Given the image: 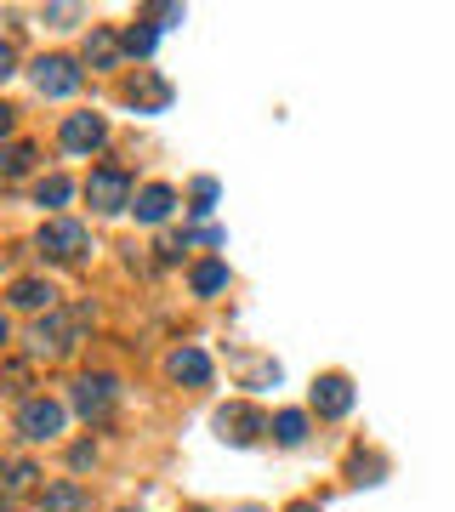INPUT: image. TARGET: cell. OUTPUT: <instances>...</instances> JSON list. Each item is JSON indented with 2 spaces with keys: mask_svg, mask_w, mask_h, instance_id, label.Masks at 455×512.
I'll return each instance as SVG.
<instances>
[{
  "mask_svg": "<svg viewBox=\"0 0 455 512\" xmlns=\"http://www.w3.org/2000/svg\"><path fill=\"white\" fill-rule=\"evenodd\" d=\"M35 92L40 97H74L80 92V69H74V57H40L35 63Z\"/></svg>",
  "mask_w": 455,
  "mask_h": 512,
  "instance_id": "277c9868",
  "label": "cell"
},
{
  "mask_svg": "<svg viewBox=\"0 0 455 512\" xmlns=\"http://www.w3.org/2000/svg\"><path fill=\"white\" fill-rule=\"evenodd\" d=\"M165 370H171L177 382H188V387L211 382V359H205V348H177L171 359H165Z\"/></svg>",
  "mask_w": 455,
  "mask_h": 512,
  "instance_id": "30bf717a",
  "label": "cell"
},
{
  "mask_svg": "<svg viewBox=\"0 0 455 512\" xmlns=\"http://www.w3.org/2000/svg\"><path fill=\"white\" fill-rule=\"evenodd\" d=\"M114 376H80V382H74V410H80V416H109V404H114Z\"/></svg>",
  "mask_w": 455,
  "mask_h": 512,
  "instance_id": "52a82bcc",
  "label": "cell"
},
{
  "mask_svg": "<svg viewBox=\"0 0 455 512\" xmlns=\"http://www.w3.org/2000/svg\"><path fill=\"white\" fill-rule=\"evenodd\" d=\"M239 512H262V507H239Z\"/></svg>",
  "mask_w": 455,
  "mask_h": 512,
  "instance_id": "83f0119b",
  "label": "cell"
},
{
  "mask_svg": "<svg viewBox=\"0 0 455 512\" xmlns=\"http://www.w3.org/2000/svg\"><path fill=\"white\" fill-rule=\"evenodd\" d=\"M6 336H12V330H6V313H0V348H6Z\"/></svg>",
  "mask_w": 455,
  "mask_h": 512,
  "instance_id": "484cf974",
  "label": "cell"
},
{
  "mask_svg": "<svg viewBox=\"0 0 455 512\" xmlns=\"http://www.w3.org/2000/svg\"><path fill=\"white\" fill-rule=\"evenodd\" d=\"M35 165V148L29 143H12V148H0V177H23Z\"/></svg>",
  "mask_w": 455,
  "mask_h": 512,
  "instance_id": "d6986e66",
  "label": "cell"
},
{
  "mask_svg": "<svg viewBox=\"0 0 455 512\" xmlns=\"http://www.w3.org/2000/svg\"><path fill=\"white\" fill-rule=\"evenodd\" d=\"M154 40H160V23H131V29H126V52L131 57H148V52H154Z\"/></svg>",
  "mask_w": 455,
  "mask_h": 512,
  "instance_id": "ffe728a7",
  "label": "cell"
},
{
  "mask_svg": "<svg viewBox=\"0 0 455 512\" xmlns=\"http://www.w3.org/2000/svg\"><path fill=\"white\" fill-rule=\"evenodd\" d=\"M35 461H6V467H0V490L6 495H18V490H29V484H35Z\"/></svg>",
  "mask_w": 455,
  "mask_h": 512,
  "instance_id": "e0dca14e",
  "label": "cell"
},
{
  "mask_svg": "<svg viewBox=\"0 0 455 512\" xmlns=\"http://www.w3.org/2000/svg\"><path fill=\"white\" fill-rule=\"evenodd\" d=\"M52 285H46V279H18V285H12V308H29V313H40V308H52Z\"/></svg>",
  "mask_w": 455,
  "mask_h": 512,
  "instance_id": "5bb4252c",
  "label": "cell"
},
{
  "mask_svg": "<svg viewBox=\"0 0 455 512\" xmlns=\"http://www.w3.org/2000/svg\"><path fill=\"white\" fill-rule=\"evenodd\" d=\"M29 348L35 353H69L74 348V319H63V313L40 319V325L29 330Z\"/></svg>",
  "mask_w": 455,
  "mask_h": 512,
  "instance_id": "9c48e42d",
  "label": "cell"
},
{
  "mask_svg": "<svg viewBox=\"0 0 455 512\" xmlns=\"http://www.w3.org/2000/svg\"><path fill=\"white\" fill-rule=\"evenodd\" d=\"M35 245H40V256H52V262H80V256L91 251V234L69 217H52L46 228H40Z\"/></svg>",
  "mask_w": 455,
  "mask_h": 512,
  "instance_id": "6da1fadb",
  "label": "cell"
},
{
  "mask_svg": "<svg viewBox=\"0 0 455 512\" xmlns=\"http://www.w3.org/2000/svg\"><path fill=\"white\" fill-rule=\"evenodd\" d=\"M188 285H194V296H217L222 285H228V262H200V268L188 274Z\"/></svg>",
  "mask_w": 455,
  "mask_h": 512,
  "instance_id": "9a60e30c",
  "label": "cell"
},
{
  "mask_svg": "<svg viewBox=\"0 0 455 512\" xmlns=\"http://www.w3.org/2000/svg\"><path fill=\"white\" fill-rule=\"evenodd\" d=\"M273 439L296 450V444L308 439V416H302V410H279V416H273Z\"/></svg>",
  "mask_w": 455,
  "mask_h": 512,
  "instance_id": "2e32d148",
  "label": "cell"
},
{
  "mask_svg": "<svg viewBox=\"0 0 455 512\" xmlns=\"http://www.w3.org/2000/svg\"><path fill=\"white\" fill-rule=\"evenodd\" d=\"M291 512H319V507H313V501H296V507Z\"/></svg>",
  "mask_w": 455,
  "mask_h": 512,
  "instance_id": "4316f807",
  "label": "cell"
},
{
  "mask_svg": "<svg viewBox=\"0 0 455 512\" xmlns=\"http://www.w3.org/2000/svg\"><path fill=\"white\" fill-rule=\"evenodd\" d=\"M217 433L228 444H256L268 433V421H262V410H251V404H228V410H217Z\"/></svg>",
  "mask_w": 455,
  "mask_h": 512,
  "instance_id": "5b68a950",
  "label": "cell"
},
{
  "mask_svg": "<svg viewBox=\"0 0 455 512\" xmlns=\"http://www.w3.org/2000/svg\"><path fill=\"white\" fill-rule=\"evenodd\" d=\"M0 512H6V507H0Z\"/></svg>",
  "mask_w": 455,
  "mask_h": 512,
  "instance_id": "f1b7e54d",
  "label": "cell"
},
{
  "mask_svg": "<svg viewBox=\"0 0 455 512\" xmlns=\"http://www.w3.org/2000/svg\"><path fill=\"white\" fill-rule=\"evenodd\" d=\"M63 421H69V410H63L57 399H29L18 410V433H23V439H57V433H63Z\"/></svg>",
  "mask_w": 455,
  "mask_h": 512,
  "instance_id": "3957f363",
  "label": "cell"
},
{
  "mask_svg": "<svg viewBox=\"0 0 455 512\" xmlns=\"http://www.w3.org/2000/svg\"><path fill=\"white\" fill-rule=\"evenodd\" d=\"M69 194H74V183H69V177H46V183L35 188V200H40V205H63Z\"/></svg>",
  "mask_w": 455,
  "mask_h": 512,
  "instance_id": "44dd1931",
  "label": "cell"
},
{
  "mask_svg": "<svg viewBox=\"0 0 455 512\" xmlns=\"http://www.w3.org/2000/svg\"><path fill=\"white\" fill-rule=\"evenodd\" d=\"M120 46H126V40L114 35V29H91L86 63H91V69H114V63H120Z\"/></svg>",
  "mask_w": 455,
  "mask_h": 512,
  "instance_id": "4fadbf2b",
  "label": "cell"
},
{
  "mask_svg": "<svg viewBox=\"0 0 455 512\" xmlns=\"http://www.w3.org/2000/svg\"><path fill=\"white\" fill-rule=\"evenodd\" d=\"M131 103L148 109V114H160L165 103H171V86H165L160 74H137V80H131Z\"/></svg>",
  "mask_w": 455,
  "mask_h": 512,
  "instance_id": "7c38bea8",
  "label": "cell"
},
{
  "mask_svg": "<svg viewBox=\"0 0 455 512\" xmlns=\"http://www.w3.org/2000/svg\"><path fill=\"white\" fill-rule=\"evenodd\" d=\"M91 461H97V450H91V444H74V450H69V467H91Z\"/></svg>",
  "mask_w": 455,
  "mask_h": 512,
  "instance_id": "cb8c5ba5",
  "label": "cell"
},
{
  "mask_svg": "<svg viewBox=\"0 0 455 512\" xmlns=\"http://www.w3.org/2000/svg\"><path fill=\"white\" fill-rule=\"evenodd\" d=\"M211 205H217V183H211V177H200V183H194V217H205Z\"/></svg>",
  "mask_w": 455,
  "mask_h": 512,
  "instance_id": "7402d4cb",
  "label": "cell"
},
{
  "mask_svg": "<svg viewBox=\"0 0 455 512\" xmlns=\"http://www.w3.org/2000/svg\"><path fill=\"white\" fill-rule=\"evenodd\" d=\"M12 120H18V109H12V103H0V137L12 131Z\"/></svg>",
  "mask_w": 455,
  "mask_h": 512,
  "instance_id": "d4e9b609",
  "label": "cell"
},
{
  "mask_svg": "<svg viewBox=\"0 0 455 512\" xmlns=\"http://www.w3.org/2000/svg\"><path fill=\"white\" fill-rule=\"evenodd\" d=\"M46 512H86V490H80V484H57V490H46Z\"/></svg>",
  "mask_w": 455,
  "mask_h": 512,
  "instance_id": "ac0fdd59",
  "label": "cell"
},
{
  "mask_svg": "<svg viewBox=\"0 0 455 512\" xmlns=\"http://www.w3.org/2000/svg\"><path fill=\"white\" fill-rule=\"evenodd\" d=\"M57 137H63V148H69V154H91V148L109 143V126H103V114H69Z\"/></svg>",
  "mask_w": 455,
  "mask_h": 512,
  "instance_id": "8992f818",
  "label": "cell"
},
{
  "mask_svg": "<svg viewBox=\"0 0 455 512\" xmlns=\"http://www.w3.org/2000/svg\"><path fill=\"white\" fill-rule=\"evenodd\" d=\"M131 211H137V222H148V228H154V222H165L171 211H177V194L154 183V188H143V194H137V205H131Z\"/></svg>",
  "mask_w": 455,
  "mask_h": 512,
  "instance_id": "8fae6325",
  "label": "cell"
},
{
  "mask_svg": "<svg viewBox=\"0 0 455 512\" xmlns=\"http://www.w3.org/2000/svg\"><path fill=\"white\" fill-rule=\"evenodd\" d=\"M86 200H91V211H103V217L126 211V205H131V177L120 171V165H103V171H91Z\"/></svg>",
  "mask_w": 455,
  "mask_h": 512,
  "instance_id": "7a4b0ae2",
  "label": "cell"
},
{
  "mask_svg": "<svg viewBox=\"0 0 455 512\" xmlns=\"http://www.w3.org/2000/svg\"><path fill=\"white\" fill-rule=\"evenodd\" d=\"M313 410L319 416H347L353 410V382L347 376H319L313 382Z\"/></svg>",
  "mask_w": 455,
  "mask_h": 512,
  "instance_id": "ba28073f",
  "label": "cell"
},
{
  "mask_svg": "<svg viewBox=\"0 0 455 512\" xmlns=\"http://www.w3.org/2000/svg\"><path fill=\"white\" fill-rule=\"evenodd\" d=\"M12 63H18V52H12V40H0V80H12V74H18Z\"/></svg>",
  "mask_w": 455,
  "mask_h": 512,
  "instance_id": "603a6c76",
  "label": "cell"
}]
</instances>
